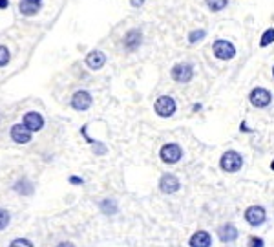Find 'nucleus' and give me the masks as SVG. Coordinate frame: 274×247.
<instances>
[{
  "label": "nucleus",
  "instance_id": "b1692460",
  "mask_svg": "<svg viewBox=\"0 0 274 247\" xmlns=\"http://www.w3.org/2000/svg\"><path fill=\"white\" fill-rule=\"evenodd\" d=\"M205 35H207V33H205V31H203V29H199V31H192V33H190V35H188V42H190V44L199 42V41H201V39H205Z\"/></svg>",
  "mask_w": 274,
  "mask_h": 247
},
{
  "label": "nucleus",
  "instance_id": "4468645a",
  "mask_svg": "<svg viewBox=\"0 0 274 247\" xmlns=\"http://www.w3.org/2000/svg\"><path fill=\"white\" fill-rule=\"evenodd\" d=\"M13 190L17 194H20V196H31V194L35 192V185H33V182L28 180V178H19V180L13 183Z\"/></svg>",
  "mask_w": 274,
  "mask_h": 247
},
{
  "label": "nucleus",
  "instance_id": "a211bd4d",
  "mask_svg": "<svg viewBox=\"0 0 274 247\" xmlns=\"http://www.w3.org/2000/svg\"><path fill=\"white\" fill-rule=\"evenodd\" d=\"M101 211L104 212L106 216H114V214H117V211H119L117 202H116V200H112V198L102 200V202H101Z\"/></svg>",
  "mask_w": 274,
  "mask_h": 247
},
{
  "label": "nucleus",
  "instance_id": "bb28decb",
  "mask_svg": "<svg viewBox=\"0 0 274 247\" xmlns=\"http://www.w3.org/2000/svg\"><path fill=\"white\" fill-rule=\"evenodd\" d=\"M70 183H72V185H82V183H84V180H82V178H79V176H72V178H70Z\"/></svg>",
  "mask_w": 274,
  "mask_h": 247
},
{
  "label": "nucleus",
  "instance_id": "39448f33",
  "mask_svg": "<svg viewBox=\"0 0 274 247\" xmlns=\"http://www.w3.org/2000/svg\"><path fill=\"white\" fill-rule=\"evenodd\" d=\"M245 220L249 226L260 227L267 220V212H265V209L261 205H251L245 211Z\"/></svg>",
  "mask_w": 274,
  "mask_h": 247
},
{
  "label": "nucleus",
  "instance_id": "423d86ee",
  "mask_svg": "<svg viewBox=\"0 0 274 247\" xmlns=\"http://www.w3.org/2000/svg\"><path fill=\"white\" fill-rule=\"evenodd\" d=\"M249 99H251V104L256 106V108H265L273 101V95L265 88H254L251 95H249Z\"/></svg>",
  "mask_w": 274,
  "mask_h": 247
},
{
  "label": "nucleus",
  "instance_id": "a878e982",
  "mask_svg": "<svg viewBox=\"0 0 274 247\" xmlns=\"http://www.w3.org/2000/svg\"><path fill=\"white\" fill-rule=\"evenodd\" d=\"M94 152L97 154V156H102V154H106V146L102 145V143H99V141H95Z\"/></svg>",
  "mask_w": 274,
  "mask_h": 247
},
{
  "label": "nucleus",
  "instance_id": "f03ea898",
  "mask_svg": "<svg viewBox=\"0 0 274 247\" xmlns=\"http://www.w3.org/2000/svg\"><path fill=\"white\" fill-rule=\"evenodd\" d=\"M154 110L159 117H172L176 114V101L170 95H161L154 103Z\"/></svg>",
  "mask_w": 274,
  "mask_h": 247
},
{
  "label": "nucleus",
  "instance_id": "ddd939ff",
  "mask_svg": "<svg viewBox=\"0 0 274 247\" xmlns=\"http://www.w3.org/2000/svg\"><path fill=\"white\" fill-rule=\"evenodd\" d=\"M239 231L236 229V226H232V224H225L217 229V236H219V240L223 242V244H231L238 238Z\"/></svg>",
  "mask_w": 274,
  "mask_h": 247
},
{
  "label": "nucleus",
  "instance_id": "393cba45",
  "mask_svg": "<svg viewBox=\"0 0 274 247\" xmlns=\"http://www.w3.org/2000/svg\"><path fill=\"white\" fill-rule=\"evenodd\" d=\"M247 247H265V242H263V238H260V236H253V238L249 240V246Z\"/></svg>",
  "mask_w": 274,
  "mask_h": 247
},
{
  "label": "nucleus",
  "instance_id": "2f4dec72",
  "mask_svg": "<svg viewBox=\"0 0 274 247\" xmlns=\"http://www.w3.org/2000/svg\"><path fill=\"white\" fill-rule=\"evenodd\" d=\"M271 168H273V170H274V161H273V165H271Z\"/></svg>",
  "mask_w": 274,
  "mask_h": 247
},
{
  "label": "nucleus",
  "instance_id": "9d476101",
  "mask_svg": "<svg viewBox=\"0 0 274 247\" xmlns=\"http://www.w3.org/2000/svg\"><path fill=\"white\" fill-rule=\"evenodd\" d=\"M159 189L163 194H174L181 189V182L174 174H165L159 180Z\"/></svg>",
  "mask_w": 274,
  "mask_h": 247
},
{
  "label": "nucleus",
  "instance_id": "2eb2a0df",
  "mask_svg": "<svg viewBox=\"0 0 274 247\" xmlns=\"http://www.w3.org/2000/svg\"><path fill=\"white\" fill-rule=\"evenodd\" d=\"M190 247H210L212 246V236L207 231H196L190 240H188Z\"/></svg>",
  "mask_w": 274,
  "mask_h": 247
},
{
  "label": "nucleus",
  "instance_id": "c756f323",
  "mask_svg": "<svg viewBox=\"0 0 274 247\" xmlns=\"http://www.w3.org/2000/svg\"><path fill=\"white\" fill-rule=\"evenodd\" d=\"M9 6V0H0V9H6Z\"/></svg>",
  "mask_w": 274,
  "mask_h": 247
},
{
  "label": "nucleus",
  "instance_id": "c85d7f7f",
  "mask_svg": "<svg viewBox=\"0 0 274 247\" xmlns=\"http://www.w3.org/2000/svg\"><path fill=\"white\" fill-rule=\"evenodd\" d=\"M130 4L134 7H139V6H143L144 4V0H130Z\"/></svg>",
  "mask_w": 274,
  "mask_h": 247
},
{
  "label": "nucleus",
  "instance_id": "6e6552de",
  "mask_svg": "<svg viewBox=\"0 0 274 247\" xmlns=\"http://www.w3.org/2000/svg\"><path fill=\"white\" fill-rule=\"evenodd\" d=\"M214 55L217 59H221V61H229L236 55V48H234V44L229 42V41H223V39H219L214 42Z\"/></svg>",
  "mask_w": 274,
  "mask_h": 247
},
{
  "label": "nucleus",
  "instance_id": "0eeeda50",
  "mask_svg": "<svg viewBox=\"0 0 274 247\" xmlns=\"http://www.w3.org/2000/svg\"><path fill=\"white\" fill-rule=\"evenodd\" d=\"M92 103H94L92 94L86 92V90H79L72 97V108L77 110V112H84V110H88L92 106Z\"/></svg>",
  "mask_w": 274,
  "mask_h": 247
},
{
  "label": "nucleus",
  "instance_id": "cd10ccee",
  "mask_svg": "<svg viewBox=\"0 0 274 247\" xmlns=\"http://www.w3.org/2000/svg\"><path fill=\"white\" fill-rule=\"evenodd\" d=\"M55 247H75V244H73V242H60V244H57Z\"/></svg>",
  "mask_w": 274,
  "mask_h": 247
},
{
  "label": "nucleus",
  "instance_id": "7ed1b4c3",
  "mask_svg": "<svg viewBox=\"0 0 274 247\" xmlns=\"http://www.w3.org/2000/svg\"><path fill=\"white\" fill-rule=\"evenodd\" d=\"M159 156H161V160L165 163L174 165V163H177L183 158V150H181V146L177 143H166V145H163Z\"/></svg>",
  "mask_w": 274,
  "mask_h": 247
},
{
  "label": "nucleus",
  "instance_id": "20e7f679",
  "mask_svg": "<svg viewBox=\"0 0 274 247\" xmlns=\"http://www.w3.org/2000/svg\"><path fill=\"white\" fill-rule=\"evenodd\" d=\"M9 136H11V139H13L17 145H28L29 141H31L33 132L29 130V128L24 123H17V124H13V126H11Z\"/></svg>",
  "mask_w": 274,
  "mask_h": 247
},
{
  "label": "nucleus",
  "instance_id": "aec40b11",
  "mask_svg": "<svg viewBox=\"0 0 274 247\" xmlns=\"http://www.w3.org/2000/svg\"><path fill=\"white\" fill-rule=\"evenodd\" d=\"M273 42H274V28H271V29H267L263 35H261L260 46L261 48H267L269 44H273Z\"/></svg>",
  "mask_w": 274,
  "mask_h": 247
},
{
  "label": "nucleus",
  "instance_id": "f3484780",
  "mask_svg": "<svg viewBox=\"0 0 274 247\" xmlns=\"http://www.w3.org/2000/svg\"><path fill=\"white\" fill-rule=\"evenodd\" d=\"M19 9H20L22 15H26V17H33V15L39 13L40 4H37V2H29V0H20Z\"/></svg>",
  "mask_w": 274,
  "mask_h": 247
},
{
  "label": "nucleus",
  "instance_id": "4be33fe9",
  "mask_svg": "<svg viewBox=\"0 0 274 247\" xmlns=\"http://www.w3.org/2000/svg\"><path fill=\"white\" fill-rule=\"evenodd\" d=\"M9 247H35V246H33V242L29 240V238H13V240L9 242Z\"/></svg>",
  "mask_w": 274,
  "mask_h": 247
},
{
  "label": "nucleus",
  "instance_id": "9b49d317",
  "mask_svg": "<svg viewBox=\"0 0 274 247\" xmlns=\"http://www.w3.org/2000/svg\"><path fill=\"white\" fill-rule=\"evenodd\" d=\"M22 123L26 124L31 132H40L44 128V117L39 112H28L22 119Z\"/></svg>",
  "mask_w": 274,
  "mask_h": 247
},
{
  "label": "nucleus",
  "instance_id": "dca6fc26",
  "mask_svg": "<svg viewBox=\"0 0 274 247\" xmlns=\"http://www.w3.org/2000/svg\"><path fill=\"white\" fill-rule=\"evenodd\" d=\"M141 41H143V35H141V31L139 29H130L126 35H124V46H126V50H137L139 46H141Z\"/></svg>",
  "mask_w": 274,
  "mask_h": 247
},
{
  "label": "nucleus",
  "instance_id": "f8f14e48",
  "mask_svg": "<svg viewBox=\"0 0 274 247\" xmlns=\"http://www.w3.org/2000/svg\"><path fill=\"white\" fill-rule=\"evenodd\" d=\"M86 64L90 70H101L102 66L106 64V55L99 50L90 51L86 55Z\"/></svg>",
  "mask_w": 274,
  "mask_h": 247
},
{
  "label": "nucleus",
  "instance_id": "1a4fd4ad",
  "mask_svg": "<svg viewBox=\"0 0 274 247\" xmlns=\"http://www.w3.org/2000/svg\"><path fill=\"white\" fill-rule=\"evenodd\" d=\"M194 77V68L187 62H179L172 68V79L176 82H188Z\"/></svg>",
  "mask_w": 274,
  "mask_h": 247
},
{
  "label": "nucleus",
  "instance_id": "f257e3e1",
  "mask_svg": "<svg viewBox=\"0 0 274 247\" xmlns=\"http://www.w3.org/2000/svg\"><path fill=\"white\" fill-rule=\"evenodd\" d=\"M219 167L221 170L225 172H238L239 168L243 167V158H241V154L236 152V150H227V152L221 156V160H219Z\"/></svg>",
  "mask_w": 274,
  "mask_h": 247
},
{
  "label": "nucleus",
  "instance_id": "473e14b6",
  "mask_svg": "<svg viewBox=\"0 0 274 247\" xmlns=\"http://www.w3.org/2000/svg\"><path fill=\"white\" fill-rule=\"evenodd\" d=\"M273 75H274V68H273Z\"/></svg>",
  "mask_w": 274,
  "mask_h": 247
},
{
  "label": "nucleus",
  "instance_id": "6ab92c4d",
  "mask_svg": "<svg viewBox=\"0 0 274 247\" xmlns=\"http://www.w3.org/2000/svg\"><path fill=\"white\" fill-rule=\"evenodd\" d=\"M9 224H11V214H9L7 209H2V207H0V231L7 229Z\"/></svg>",
  "mask_w": 274,
  "mask_h": 247
},
{
  "label": "nucleus",
  "instance_id": "412c9836",
  "mask_svg": "<svg viewBox=\"0 0 274 247\" xmlns=\"http://www.w3.org/2000/svg\"><path fill=\"white\" fill-rule=\"evenodd\" d=\"M227 4H229V0H207V6L212 11H221Z\"/></svg>",
  "mask_w": 274,
  "mask_h": 247
},
{
  "label": "nucleus",
  "instance_id": "5701e85b",
  "mask_svg": "<svg viewBox=\"0 0 274 247\" xmlns=\"http://www.w3.org/2000/svg\"><path fill=\"white\" fill-rule=\"evenodd\" d=\"M9 50H7L6 46H0V68H4V66L9 62Z\"/></svg>",
  "mask_w": 274,
  "mask_h": 247
},
{
  "label": "nucleus",
  "instance_id": "7c9ffc66",
  "mask_svg": "<svg viewBox=\"0 0 274 247\" xmlns=\"http://www.w3.org/2000/svg\"><path fill=\"white\" fill-rule=\"evenodd\" d=\"M29 2H37V4H40V0H29Z\"/></svg>",
  "mask_w": 274,
  "mask_h": 247
}]
</instances>
